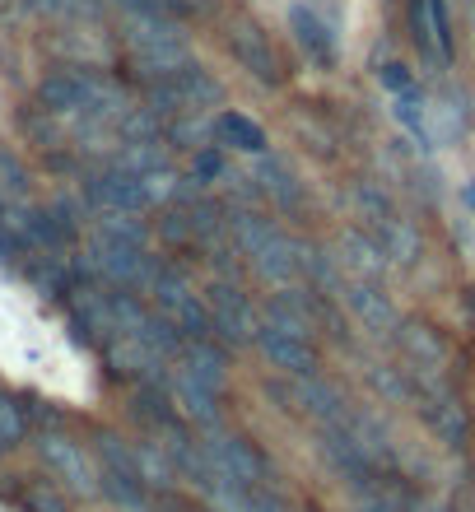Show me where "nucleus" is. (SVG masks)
I'll return each instance as SVG.
<instances>
[{
    "mask_svg": "<svg viewBox=\"0 0 475 512\" xmlns=\"http://www.w3.org/2000/svg\"><path fill=\"white\" fill-rule=\"evenodd\" d=\"M247 182L257 187L261 201H275L280 210H289V215H303V210H308V191H303L299 173H294L285 159H275V154H257Z\"/></svg>",
    "mask_w": 475,
    "mask_h": 512,
    "instance_id": "obj_13",
    "label": "nucleus"
},
{
    "mask_svg": "<svg viewBox=\"0 0 475 512\" xmlns=\"http://www.w3.org/2000/svg\"><path fill=\"white\" fill-rule=\"evenodd\" d=\"M289 38L299 42L303 52L313 56L317 66H336V33L326 28V19H317L313 14V5H289Z\"/></svg>",
    "mask_w": 475,
    "mask_h": 512,
    "instance_id": "obj_20",
    "label": "nucleus"
},
{
    "mask_svg": "<svg viewBox=\"0 0 475 512\" xmlns=\"http://www.w3.org/2000/svg\"><path fill=\"white\" fill-rule=\"evenodd\" d=\"M177 373H187L191 382H201L210 391H224L229 382V345H219L215 336H201V340H187L182 354L173 359Z\"/></svg>",
    "mask_w": 475,
    "mask_h": 512,
    "instance_id": "obj_16",
    "label": "nucleus"
},
{
    "mask_svg": "<svg viewBox=\"0 0 475 512\" xmlns=\"http://www.w3.org/2000/svg\"><path fill=\"white\" fill-rule=\"evenodd\" d=\"M98 499L108 503L112 512H163L159 494L150 485H140V480H126L117 471H103L98 466Z\"/></svg>",
    "mask_w": 475,
    "mask_h": 512,
    "instance_id": "obj_21",
    "label": "nucleus"
},
{
    "mask_svg": "<svg viewBox=\"0 0 475 512\" xmlns=\"http://www.w3.org/2000/svg\"><path fill=\"white\" fill-rule=\"evenodd\" d=\"M247 512H294L271 485H252L247 489Z\"/></svg>",
    "mask_w": 475,
    "mask_h": 512,
    "instance_id": "obj_32",
    "label": "nucleus"
},
{
    "mask_svg": "<svg viewBox=\"0 0 475 512\" xmlns=\"http://www.w3.org/2000/svg\"><path fill=\"white\" fill-rule=\"evenodd\" d=\"M205 312H210V336L229 350H243V345H257L261 331V312L252 308V298L243 294L238 280H210L205 284Z\"/></svg>",
    "mask_w": 475,
    "mask_h": 512,
    "instance_id": "obj_6",
    "label": "nucleus"
},
{
    "mask_svg": "<svg viewBox=\"0 0 475 512\" xmlns=\"http://www.w3.org/2000/svg\"><path fill=\"white\" fill-rule=\"evenodd\" d=\"M122 38H126V66H131V75H136V84L145 89V84L154 80H168V75H177V70H187L191 61H196V52H191V38L187 28L177 24L173 14H122Z\"/></svg>",
    "mask_w": 475,
    "mask_h": 512,
    "instance_id": "obj_2",
    "label": "nucleus"
},
{
    "mask_svg": "<svg viewBox=\"0 0 475 512\" xmlns=\"http://www.w3.org/2000/svg\"><path fill=\"white\" fill-rule=\"evenodd\" d=\"M201 461L219 485H238V489L275 485V466L266 461V452L243 433L224 429V424L201 433Z\"/></svg>",
    "mask_w": 475,
    "mask_h": 512,
    "instance_id": "obj_3",
    "label": "nucleus"
},
{
    "mask_svg": "<svg viewBox=\"0 0 475 512\" xmlns=\"http://www.w3.org/2000/svg\"><path fill=\"white\" fill-rule=\"evenodd\" d=\"M368 378H373V387L387 396L392 405H415V396H420V387H415V378L406 373V364H368Z\"/></svg>",
    "mask_w": 475,
    "mask_h": 512,
    "instance_id": "obj_26",
    "label": "nucleus"
},
{
    "mask_svg": "<svg viewBox=\"0 0 475 512\" xmlns=\"http://www.w3.org/2000/svg\"><path fill=\"white\" fill-rule=\"evenodd\" d=\"M415 387H420L415 410H420L424 429L434 433L443 447L462 452L466 438H471V415H466V405L457 401V391L448 387V378H415Z\"/></svg>",
    "mask_w": 475,
    "mask_h": 512,
    "instance_id": "obj_8",
    "label": "nucleus"
},
{
    "mask_svg": "<svg viewBox=\"0 0 475 512\" xmlns=\"http://www.w3.org/2000/svg\"><path fill=\"white\" fill-rule=\"evenodd\" d=\"M466 10H471V19H475V0H466Z\"/></svg>",
    "mask_w": 475,
    "mask_h": 512,
    "instance_id": "obj_35",
    "label": "nucleus"
},
{
    "mask_svg": "<svg viewBox=\"0 0 475 512\" xmlns=\"http://www.w3.org/2000/svg\"><path fill=\"white\" fill-rule=\"evenodd\" d=\"M168 396H173L177 415L187 419L191 429L205 433V429H219V424H224V415H219V391L191 382L187 373H177V368H173V378H168Z\"/></svg>",
    "mask_w": 475,
    "mask_h": 512,
    "instance_id": "obj_18",
    "label": "nucleus"
},
{
    "mask_svg": "<svg viewBox=\"0 0 475 512\" xmlns=\"http://www.w3.org/2000/svg\"><path fill=\"white\" fill-rule=\"evenodd\" d=\"M368 233L378 238L382 256H387L392 266H401V270H410L424 256V238H420V229H415V219L396 215V210H392V215H382Z\"/></svg>",
    "mask_w": 475,
    "mask_h": 512,
    "instance_id": "obj_19",
    "label": "nucleus"
},
{
    "mask_svg": "<svg viewBox=\"0 0 475 512\" xmlns=\"http://www.w3.org/2000/svg\"><path fill=\"white\" fill-rule=\"evenodd\" d=\"M191 173H196V182H219V177H233L229 154H224L219 145L196 149V159H191Z\"/></svg>",
    "mask_w": 475,
    "mask_h": 512,
    "instance_id": "obj_31",
    "label": "nucleus"
},
{
    "mask_svg": "<svg viewBox=\"0 0 475 512\" xmlns=\"http://www.w3.org/2000/svg\"><path fill=\"white\" fill-rule=\"evenodd\" d=\"M359 512H364V508H359Z\"/></svg>",
    "mask_w": 475,
    "mask_h": 512,
    "instance_id": "obj_36",
    "label": "nucleus"
},
{
    "mask_svg": "<svg viewBox=\"0 0 475 512\" xmlns=\"http://www.w3.org/2000/svg\"><path fill=\"white\" fill-rule=\"evenodd\" d=\"M336 303L345 308V317L359 326V336H364V340H378V345L396 340V326H401V317H396L392 298L382 294V284L345 280V289H340Z\"/></svg>",
    "mask_w": 475,
    "mask_h": 512,
    "instance_id": "obj_9",
    "label": "nucleus"
},
{
    "mask_svg": "<svg viewBox=\"0 0 475 512\" xmlns=\"http://www.w3.org/2000/svg\"><path fill=\"white\" fill-rule=\"evenodd\" d=\"M224 224H229V238L238 247L252 275H261L266 284L285 289V284H299V238H289L280 224H275L266 210H252L247 201L224 205Z\"/></svg>",
    "mask_w": 475,
    "mask_h": 512,
    "instance_id": "obj_1",
    "label": "nucleus"
},
{
    "mask_svg": "<svg viewBox=\"0 0 475 512\" xmlns=\"http://www.w3.org/2000/svg\"><path fill=\"white\" fill-rule=\"evenodd\" d=\"M210 145H219L224 154H247V159H257V154H271V140H266V126L243 117V112H215L210 117Z\"/></svg>",
    "mask_w": 475,
    "mask_h": 512,
    "instance_id": "obj_17",
    "label": "nucleus"
},
{
    "mask_svg": "<svg viewBox=\"0 0 475 512\" xmlns=\"http://www.w3.org/2000/svg\"><path fill=\"white\" fill-rule=\"evenodd\" d=\"M429 117L438 122V140H457V135H466V126H471L466 94H462V89H438L434 112H429Z\"/></svg>",
    "mask_w": 475,
    "mask_h": 512,
    "instance_id": "obj_23",
    "label": "nucleus"
},
{
    "mask_svg": "<svg viewBox=\"0 0 475 512\" xmlns=\"http://www.w3.org/2000/svg\"><path fill=\"white\" fill-rule=\"evenodd\" d=\"M336 261L345 270V280H368V284H382V275L392 270V261L382 256L378 238L364 229V224H350V229L336 238Z\"/></svg>",
    "mask_w": 475,
    "mask_h": 512,
    "instance_id": "obj_15",
    "label": "nucleus"
},
{
    "mask_svg": "<svg viewBox=\"0 0 475 512\" xmlns=\"http://www.w3.org/2000/svg\"><path fill=\"white\" fill-rule=\"evenodd\" d=\"M224 47H229V56L238 61V70H247L257 84H266V89H280V84H285V61L275 52L271 33H266L252 14H229V19H224Z\"/></svg>",
    "mask_w": 475,
    "mask_h": 512,
    "instance_id": "obj_7",
    "label": "nucleus"
},
{
    "mask_svg": "<svg viewBox=\"0 0 475 512\" xmlns=\"http://www.w3.org/2000/svg\"><path fill=\"white\" fill-rule=\"evenodd\" d=\"M424 10H429V24H434L438 56H443V66H452V56H457V42H452V10H448V0H424Z\"/></svg>",
    "mask_w": 475,
    "mask_h": 512,
    "instance_id": "obj_30",
    "label": "nucleus"
},
{
    "mask_svg": "<svg viewBox=\"0 0 475 512\" xmlns=\"http://www.w3.org/2000/svg\"><path fill=\"white\" fill-rule=\"evenodd\" d=\"M94 233H103V238H112V243L145 247V252H150V229H145L136 215H122V210H98Z\"/></svg>",
    "mask_w": 475,
    "mask_h": 512,
    "instance_id": "obj_25",
    "label": "nucleus"
},
{
    "mask_svg": "<svg viewBox=\"0 0 475 512\" xmlns=\"http://www.w3.org/2000/svg\"><path fill=\"white\" fill-rule=\"evenodd\" d=\"M396 350L410 378H448V340L438 336V326L410 317L396 326Z\"/></svg>",
    "mask_w": 475,
    "mask_h": 512,
    "instance_id": "obj_11",
    "label": "nucleus"
},
{
    "mask_svg": "<svg viewBox=\"0 0 475 512\" xmlns=\"http://www.w3.org/2000/svg\"><path fill=\"white\" fill-rule=\"evenodd\" d=\"M145 294H150V308L159 312V317H168L187 340L210 336L205 294L191 284V275L182 266H173V261H154V275H150V284H145Z\"/></svg>",
    "mask_w": 475,
    "mask_h": 512,
    "instance_id": "obj_4",
    "label": "nucleus"
},
{
    "mask_svg": "<svg viewBox=\"0 0 475 512\" xmlns=\"http://www.w3.org/2000/svg\"><path fill=\"white\" fill-rule=\"evenodd\" d=\"M257 350L266 354V364L275 373H285V378H313L317 364H322V350H317V340L299 336V331H285V326H275L261 317V331H257Z\"/></svg>",
    "mask_w": 475,
    "mask_h": 512,
    "instance_id": "obj_10",
    "label": "nucleus"
},
{
    "mask_svg": "<svg viewBox=\"0 0 475 512\" xmlns=\"http://www.w3.org/2000/svg\"><path fill=\"white\" fill-rule=\"evenodd\" d=\"M0 196L14 205H28V196H33V173L10 145H0Z\"/></svg>",
    "mask_w": 475,
    "mask_h": 512,
    "instance_id": "obj_24",
    "label": "nucleus"
},
{
    "mask_svg": "<svg viewBox=\"0 0 475 512\" xmlns=\"http://www.w3.org/2000/svg\"><path fill=\"white\" fill-rule=\"evenodd\" d=\"M33 438V419L24 410V396H14L10 387H0V452H14Z\"/></svg>",
    "mask_w": 475,
    "mask_h": 512,
    "instance_id": "obj_22",
    "label": "nucleus"
},
{
    "mask_svg": "<svg viewBox=\"0 0 475 512\" xmlns=\"http://www.w3.org/2000/svg\"><path fill=\"white\" fill-rule=\"evenodd\" d=\"M33 452H38L47 480H56L70 499H98V461L66 429H33Z\"/></svg>",
    "mask_w": 475,
    "mask_h": 512,
    "instance_id": "obj_5",
    "label": "nucleus"
},
{
    "mask_svg": "<svg viewBox=\"0 0 475 512\" xmlns=\"http://www.w3.org/2000/svg\"><path fill=\"white\" fill-rule=\"evenodd\" d=\"M462 201H466V210H471V215H475V177H471V182H466V187H462Z\"/></svg>",
    "mask_w": 475,
    "mask_h": 512,
    "instance_id": "obj_34",
    "label": "nucleus"
},
{
    "mask_svg": "<svg viewBox=\"0 0 475 512\" xmlns=\"http://www.w3.org/2000/svg\"><path fill=\"white\" fill-rule=\"evenodd\" d=\"M294 387H289V410H299V415H308L322 429V424H340L345 419V410H350V401H345V391L336 387L331 378H322V373H313V378H289Z\"/></svg>",
    "mask_w": 475,
    "mask_h": 512,
    "instance_id": "obj_14",
    "label": "nucleus"
},
{
    "mask_svg": "<svg viewBox=\"0 0 475 512\" xmlns=\"http://www.w3.org/2000/svg\"><path fill=\"white\" fill-rule=\"evenodd\" d=\"M24 508L28 512H70L66 489L56 485V480H33V485H24Z\"/></svg>",
    "mask_w": 475,
    "mask_h": 512,
    "instance_id": "obj_29",
    "label": "nucleus"
},
{
    "mask_svg": "<svg viewBox=\"0 0 475 512\" xmlns=\"http://www.w3.org/2000/svg\"><path fill=\"white\" fill-rule=\"evenodd\" d=\"M84 191H89V201H94L98 210H122V215H145V210H154V196H150V187H145V177L126 173L117 163L89 173Z\"/></svg>",
    "mask_w": 475,
    "mask_h": 512,
    "instance_id": "obj_12",
    "label": "nucleus"
},
{
    "mask_svg": "<svg viewBox=\"0 0 475 512\" xmlns=\"http://www.w3.org/2000/svg\"><path fill=\"white\" fill-rule=\"evenodd\" d=\"M382 84H387L392 94H415V75H410L406 61H387V66H382Z\"/></svg>",
    "mask_w": 475,
    "mask_h": 512,
    "instance_id": "obj_33",
    "label": "nucleus"
},
{
    "mask_svg": "<svg viewBox=\"0 0 475 512\" xmlns=\"http://www.w3.org/2000/svg\"><path fill=\"white\" fill-rule=\"evenodd\" d=\"M396 122L406 126L410 135H415V140H420L424 149H429V122H424V98H420V89H415V94H396Z\"/></svg>",
    "mask_w": 475,
    "mask_h": 512,
    "instance_id": "obj_27",
    "label": "nucleus"
},
{
    "mask_svg": "<svg viewBox=\"0 0 475 512\" xmlns=\"http://www.w3.org/2000/svg\"><path fill=\"white\" fill-rule=\"evenodd\" d=\"M28 14H42V19H84V14L98 10V0H19Z\"/></svg>",
    "mask_w": 475,
    "mask_h": 512,
    "instance_id": "obj_28",
    "label": "nucleus"
}]
</instances>
